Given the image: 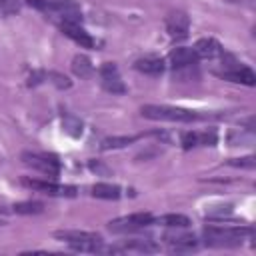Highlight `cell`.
Segmentation results:
<instances>
[{
    "mask_svg": "<svg viewBox=\"0 0 256 256\" xmlns=\"http://www.w3.org/2000/svg\"><path fill=\"white\" fill-rule=\"evenodd\" d=\"M204 244L210 248H234L244 242L246 236H252L250 226H206L202 230Z\"/></svg>",
    "mask_w": 256,
    "mask_h": 256,
    "instance_id": "cell-1",
    "label": "cell"
},
{
    "mask_svg": "<svg viewBox=\"0 0 256 256\" xmlns=\"http://www.w3.org/2000/svg\"><path fill=\"white\" fill-rule=\"evenodd\" d=\"M140 116L148 120H160V122H198L206 120L208 114H200L196 110L188 108H178V106H164V104H144L140 108Z\"/></svg>",
    "mask_w": 256,
    "mask_h": 256,
    "instance_id": "cell-2",
    "label": "cell"
},
{
    "mask_svg": "<svg viewBox=\"0 0 256 256\" xmlns=\"http://www.w3.org/2000/svg\"><path fill=\"white\" fill-rule=\"evenodd\" d=\"M54 238L66 242L76 252H90V254L106 252L104 240L96 232H88V230H56Z\"/></svg>",
    "mask_w": 256,
    "mask_h": 256,
    "instance_id": "cell-3",
    "label": "cell"
},
{
    "mask_svg": "<svg viewBox=\"0 0 256 256\" xmlns=\"http://www.w3.org/2000/svg\"><path fill=\"white\" fill-rule=\"evenodd\" d=\"M156 220V216L148 214V212H136L130 216H122V218H114L108 222V230L110 232H118V234H126V232H138L144 230L148 226H152Z\"/></svg>",
    "mask_w": 256,
    "mask_h": 256,
    "instance_id": "cell-4",
    "label": "cell"
},
{
    "mask_svg": "<svg viewBox=\"0 0 256 256\" xmlns=\"http://www.w3.org/2000/svg\"><path fill=\"white\" fill-rule=\"evenodd\" d=\"M22 162L46 176H58L60 174V160L54 154L48 152H22Z\"/></svg>",
    "mask_w": 256,
    "mask_h": 256,
    "instance_id": "cell-5",
    "label": "cell"
},
{
    "mask_svg": "<svg viewBox=\"0 0 256 256\" xmlns=\"http://www.w3.org/2000/svg\"><path fill=\"white\" fill-rule=\"evenodd\" d=\"M22 184L32 188V190H38V192H44L48 196H76V188L74 186H66V184H58V182H52V180H36V178H22Z\"/></svg>",
    "mask_w": 256,
    "mask_h": 256,
    "instance_id": "cell-6",
    "label": "cell"
},
{
    "mask_svg": "<svg viewBox=\"0 0 256 256\" xmlns=\"http://www.w3.org/2000/svg\"><path fill=\"white\" fill-rule=\"evenodd\" d=\"M100 82L104 86V90L112 92V94H124L126 92V86L122 82V76H120V70L114 62H104L100 66Z\"/></svg>",
    "mask_w": 256,
    "mask_h": 256,
    "instance_id": "cell-7",
    "label": "cell"
},
{
    "mask_svg": "<svg viewBox=\"0 0 256 256\" xmlns=\"http://www.w3.org/2000/svg\"><path fill=\"white\" fill-rule=\"evenodd\" d=\"M58 28L62 30L64 36H68L70 40H74L80 48H94L96 46V40L80 26V22H70V20H60L58 22Z\"/></svg>",
    "mask_w": 256,
    "mask_h": 256,
    "instance_id": "cell-8",
    "label": "cell"
},
{
    "mask_svg": "<svg viewBox=\"0 0 256 256\" xmlns=\"http://www.w3.org/2000/svg\"><path fill=\"white\" fill-rule=\"evenodd\" d=\"M160 246L154 244L152 240H144V238H132V240H126L118 246H106V252L110 254H118V252H138V254H154L158 252Z\"/></svg>",
    "mask_w": 256,
    "mask_h": 256,
    "instance_id": "cell-9",
    "label": "cell"
},
{
    "mask_svg": "<svg viewBox=\"0 0 256 256\" xmlns=\"http://www.w3.org/2000/svg\"><path fill=\"white\" fill-rule=\"evenodd\" d=\"M188 30H190V18L186 16V12L176 10L166 18V32L172 40H184L188 36Z\"/></svg>",
    "mask_w": 256,
    "mask_h": 256,
    "instance_id": "cell-10",
    "label": "cell"
},
{
    "mask_svg": "<svg viewBox=\"0 0 256 256\" xmlns=\"http://www.w3.org/2000/svg\"><path fill=\"white\" fill-rule=\"evenodd\" d=\"M220 78L230 80V82H240L246 86H254L256 84V74L252 72V68L244 66V64H232L228 68H224L222 72H216Z\"/></svg>",
    "mask_w": 256,
    "mask_h": 256,
    "instance_id": "cell-11",
    "label": "cell"
},
{
    "mask_svg": "<svg viewBox=\"0 0 256 256\" xmlns=\"http://www.w3.org/2000/svg\"><path fill=\"white\" fill-rule=\"evenodd\" d=\"M218 140L216 130H202V132H186L182 134V148L190 150L196 146H214Z\"/></svg>",
    "mask_w": 256,
    "mask_h": 256,
    "instance_id": "cell-12",
    "label": "cell"
},
{
    "mask_svg": "<svg viewBox=\"0 0 256 256\" xmlns=\"http://www.w3.org/2000/svg\"><path fill=\"white\" fill-rule=\"evenodd\" d=\"M192 50L196 52L198 60H214V58H220L224 52L222 44L216 38H200V40H196Z\"/></svg>",
    "mask_w": 256,
    "mask_h": 256,
    "instance_id": "cell-13",
    "label": "cell"
},
{
    "mask_svg": "<svg viewBox=\"0 0 256 256\" xmlns=\"http://www.w3.org/2000/svg\"><path fill=\"white\" fill-rule=\"evenodd\" d=\"M164 242L170 246L172 252H192L198 248V240L194 234H164Z\"/></svg>",
    "mask_w": 256,
    "mask_h": 256,
    "instance_id": "cell-14",
    "label": "cell"
},
{
    "mask_svg": "<svg viewBox=\"0 0 256 256\" xmlns=\"http://www.w3.org/2000/svg\"><path fill=\"white\" fill-rule=\"evenodd\" d=\"M168 60H170V66H172L174 70H184V68H190V66L198 64L196 52H194L192 48H184V46L174 48V50L170 52Z\"/></svg>",
    "mask_w": 256,
    "mask_h": 256,
    "instance_id": "cell-15",
    "label": "cell"
},
{
    "mask_svg": "<svg viewBox=\"0 0 256 256\" xmlns=\"http://www.w3.org/2000/svg\"><path fill=\"white\" fill-rule=\"evenodd\" d=\"M164 60L158 58V56H144V58H138L134 62V68L142 74H148V76H160L164 72Z\"/></svg>",
    "mask_w": 256,
    "mask_h": 256,
    "instance_id": "cell-16",
    "label": "cell"
},
{
    "mask_svg": "<svg viewBox=\"0 0 256 256\" xmlns=\"http://www.w3.org/2000/svg\"><path fill=\"white\" fill-rule=\"evenodd\" d=\"M90 194L94 198H102V200H118L122 196V188L116 184H108V182H98L90 188Z\"/></svg>",
    "mask_w": 256,
    "mask_h": 256,
    "instance_id": "cell-17",
    "label": "cell"
},
{
    "mask_svg": "<svg viewBox=\"0 0 256 256\" xmlns=\"http://www.w3.org/2000/svg\"><path fill=\"white\" fill-rule=\"evenodd\" d=\"M72 72L78 76V78H90L94 74V66H92V60L86 56V54H76L72 58Z\"/></svg>",
    "mask_w": 256,
    "mask_h": 256,
    "instance_id": "cell-18",
    "label": "cell"
},
{
    "mask_svg": "<svg viewBox=\"0 0 256 256\" xmlns=\"http://www.w3.org/2000/svg\"><path fill=\"white\" fill-rule=\"evenodd\" d=\"M154 224H162V226H168V228H188L192 222L184 214H164V216H158L154 220Z\"/></svg>",
    "mask_w": 256,
    "mask_h": 256,
    "instance_id": "cell-19",
    "label": "cell"
},
{
    "mask_svg": "<svg viewBox=\"0 0 256 256\" xmlns=\"http://www.w3.org/2000/svg\"><path fill=\"white\" fill-rule=\"evenodd\" d=\"M140 136H110V138H104L100 148L102 150H112V148H124L132 142H136Z\"/></svg>",
    "mask_w": 256,
    "mask_h": 256,
    "instance_id": "cell-20",
    "label": "cell"
},
{
    "mask_svg": "<svg viewBox=\"0 0 256 256\" xmlns=\"http://www.w3.org/2000/svg\"><path fill=\"white\" fill-rule=\"evenodd\" d=\"M62 130H64L68 136H72V138H80V136H82V122H80L78 118L66 114V116L62 118Z\"/></svg>",
    "mask_w": 256,
    "mask_h": 256,
    "instance_id": "cell-21",
    "label": "cell"
},
{
    "mask_svg": "<svg viewBox=\"0 0 256 256\" xmlns=\"http://www.w3.org/2000/svg\"><path fill=\"white\" fill-rule=\"evenodd\" d=\"M12 208H14L16 214H40V212H44V204L42 202H36V200L16 202Z\"/></svg>",
    "mask_w": 256,
    "mask_h": 256,
    "instance_id": "cell-22",
    "label": "cell"
},
{
    "mask_svg": "<svg viewBox=\"0 0 256 256\" xmlns=\"http://www.w3.org/2000/svg\"><path fill=\"white\" fill-rule=\"evenodd\" d=\"M20 12V2L18 0H0V18H8Z\"/></svg>",
    "mask_w": 256,
    "mask_h": 256,
    "instance_id": "cell-23",
    "label": "cell"
},
{
    "mask_svg": "<svg viewBox=\"0 0 256 256\" xmlns=\"http://www.w3.org/2000/svg\"><path fill=\"white\" fill-rule=\"evenodd\" d=\"M48 78H52L50 82H52L56 88H60V90L70 88V86H72L70 78H68V76H64V74H60V72H48Z\"/></svg>",
    "mask_w": 256,
    "mask_h": 256,
    "instance_id": "cell-24",
    "label": "cell"
},
{
    "mask_svg": "<svg viewBox=\"0 0 256 256\" xmlns=\"http://www.w3.org/2000/svg\"><path fill=\"white\" fill-rule=\"evenodd\" d=\"M232 166H244V168H254V156H246V158H232L230 160Z\"/></svg>",
    "mask_w": 256,
    "mask_h": 256,
    "instance_id": "cell-25",
    "label": "cell"
},
{
    "mask_svg": "<svg viewBox=\"0 0 256 256\" xmlns=\"http://www.w3.org/2000/svg\"><path fill=\"white\" fill-rule=\"evenodd\" d=\"M28 4H32V6H36V8H40L42 10V6H44V0H26Z\"/></svg>",
    "mask_w": 256,
    "mask_h": 256,
    "instance_id": "cell-26",
    "label": "cell"
},
{
    "mask_svg": "<svg viewBox=\"0 0 256 256\" xmlns=\"http://www.w3.org/2000/svg\"><path fill=\"white\" fill-rule=\"evenodd\" d=\"M2 224H4V222H2V220H0V226H2Z\"/></svg>",
    "mask_w": 256,
    "mask_h": 256,
    "instance_id": "cell-27",
    "label": "cell"
}]
</instances>
